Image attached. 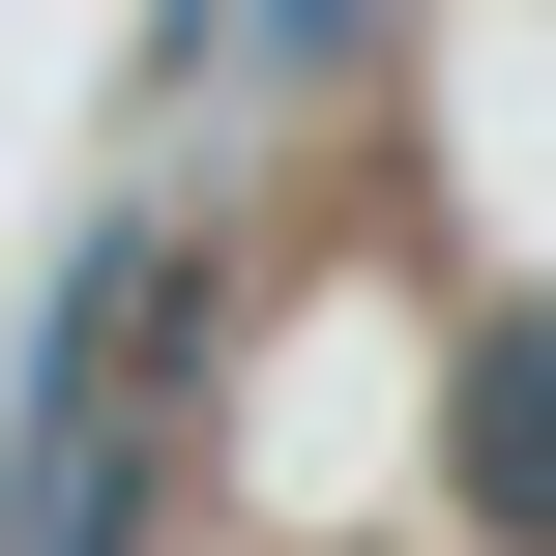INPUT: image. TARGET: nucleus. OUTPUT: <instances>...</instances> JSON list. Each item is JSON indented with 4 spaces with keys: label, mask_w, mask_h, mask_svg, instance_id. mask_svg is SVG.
<instances>
[{
    "label": "nucleus",
    "mask_w": 556,
    "mask_h": 556,
    "mask_svg": "<svg viewBox=\"0 0 556 556\" xmlns=\"http://www.w3.org/2000/svg\"><path fill=\"white\" fill-rule=\"evenodd\" d=\"M440 498H469L498 556H556V293L469 323V381H440Z\"/></svg>",
    "instance_id": "1"
}]
</instances>
